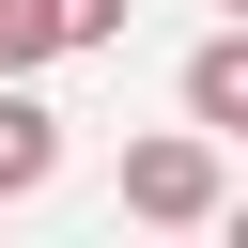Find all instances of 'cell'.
<instances>
[{
	"mask_svg": "<svg viewBox=\"0 0 248 248\" xmlns=\"http://www.w3.org/2000/svg\"><path fill=\"white\" fill-rule=\"evenodd\" d=\"M62 16V46H124V0H46Z\"/></svg>",
	"mask_w": 248,
	"mask_h": 248,
	"instance_id": "obj_5",
	"label": "cell"
},
{
	"mask_svg": "<svg viewBox=\"0 0 248 248\" xmlns=\"http://www.w3.org/2000/svg\"><path fill=\"white\" fill-rule=\"evenodd\" d=\"M232 16H248V0H232Z\"/></svg>",
	"mask_w": 248,
	"mask_h": 248,
	"instance_id": "obj_6",
	"label": "cell"
},
{
	"mask_svg": "<svg viewBox=\"0 0 248 248\" xmlns=\"http://www.w3.org/2000/svg\"><path fill=\"white\" fill-rule=\"evenodd\" d=\"M62 170V108H31V78H0V202H31Z\"/></svg>",
	"mask_w": 248,
	"mask_h": 248,
	"instance_id": "obj_2",
	"label": "cell"
},
{
	"mask_svg": "<svg viewBox=\"0 0 248 248\" xmlns=\"http://www.w3.org/2000/svg\"><path fill=\"white\" fill-rule=\"evenodd\" d=\"M124 217H155V232H202V217H217V140H202V124L140 140V155H124Z\"/></svg>",
	"mask_w": 248,
	"mask_h": 248,
	"instance_id": "obj_1",
	"label": "cell"
},
{
	"mask_svg": "<svg viewBox=\"0 0 248 248\" xmlns=\"http://www.w3.org/2000/svg\"><path fill=\"white\" fill-rule=\"evenodd\" d=\"M186 124H217V140H248V16H232L217 46H186Z\"/></svg>",
	"mask_w": 248,
	"mask_h": 248,
	"instance_id": "obj_3",
	"label": "cell"
},
{
	"mask_svg": "<svg viewBox=\"0 0 248 248\" xmlns=\"http://www.w3.org/2000/svg\"><path fill=\"white\" fill-rule=\"evenodd\" d=\"M46 46H62V16H46V0H0V78H31Z\"/></svg>",
	"mask_w": 248,
	"mask_h": 248,
	"instance_id": "obj_4",
	"label": "cell"
}]
</instances>
